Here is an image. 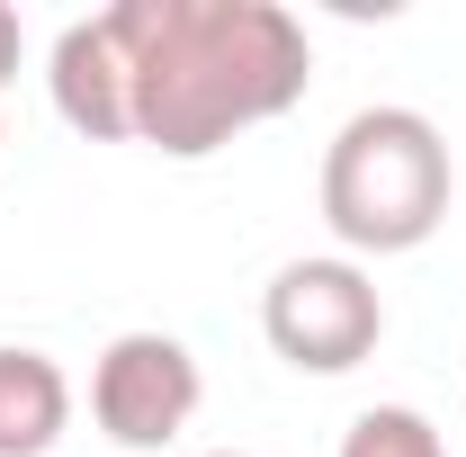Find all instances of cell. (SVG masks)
I'll use <instances>...</instances> for the list:
<instances>
[{"label": "cell", "instance_id": "obj_1", "mask_svg": "<svg viewBox=\"0 0 466 457\" xmlns=\"http://www.w3.org/2000/svg\"><path fill=\"white\" fill-rule=\"evenodd\" d=\"M135 63V144L207 162L305 99L314 46L279 0H116Z\"/></svg>", "mask_w": 466, "mask_h": 457}, {"label": "cell", "instance_id": "obj_2", "mask_svg": "<svg viewBox=\"0 0 466 457\" xmlns=\"http://www.w3.org/2000/svg\"><path fill=\"white\" fill-rule=\"evenodd\" d=\"M449 135L421 108H359L323 144V225L341 260H395L449 225Z\"/></svg>", "mask_w": 466, "mask_h": 457}, {"label": "cell", "instance_id": "obj_3", "mask_svg": "<svg viewBox=\"0 0 466 457\" xmlns=\"http://www.w3.org/2000/svg\"><path fill=\"white\" fill-rule=\"evenodd\" d=\"M260 332L296 377H350L386 341V296L359 260H288L260 296Z\"/></svg>", "mask_w": 466, "mask_h": 457}, {"label": "cell", "instance_id": "obj_4", "mask_svg": "<svg viewBox=\"0 0 466 457\" xmlns=\"http://www.w3.org/2000/svg\"><path fill=\"white\" fill-rule=\"evenodd\" d=\"M198 403H207V377L171 332H116L90 368V421L116 449H171L198 421Z\"/></svg>", "mask_w": 466, "mask_h": 457}, {"label": "cell", "instance_id": "obj_5", "mask_svg": "<svg viewBox=\"0 0 466 457\" xmlns=\"http://www.w3.org/2000/svg\"><path fill=\"white\" fill-rule=\"evenodd\" d=\"M46 90L72 135L90 144H135V63H126V27L116 9L99 18H72L55 36V63H46Z\"/></svg>", "mask_w": 466, "mask_h": 457}, {"label": "cell", "instance_id": "obj_6", "mask_svg": "<svg viewBox=\"0 0 466 457\" xmlns=\"http://www.w3.org/2000/svg\"><path fill=\"white\" fill-rule=\"evenodd\" d=\"M72 421V377L46 350H0V457H46Z\"/></svg>", "mask_w": 466, "mask_h": 457}, {"label": "cell", "instance_id": "obj_7", "mask_svg": "<svg viewBox=\"0 0 466 457\" xmlns=\"http://www.w3.org/2000/svg\"><path fill=\"white\" fill-rule=\"evenodd\" d=\"M341 457H449V440H440L431 412H412V403H368L341 431Z\"/></svg>", "mask_w": 466, "mask_h": 457}, {"label": "cell", "instance_id": "obj_8", "mask_svg": "<svg viewBox=\"0 0 466 457\" xmlns=\"http://www.w3.org/2000/svg\"><path fill=\"white\" fill-rule=\"evenodd\" d=\"M9 72H18V18L0 9V90H9Z\"/></svg>", "mask_w": 466, "mask_h": 457}, {"label": "cell", "instance_id": "obj_9", "mask_svg": "<svg viewBox=\"0 0 466 457\" xmlns=\"http://www.w3.org/2000/svg\"><path fill=\"white\" fill-rule=\"evenodd\" d=\"M207 457H242V449H207Z\"/></svg>", "mask_w": 466, "mask_h": 457}, {"label": "cell", "instance_id": "obj_10", "mask_svg": "<svg viewBox=\"0 0 466 457\" xmlns=\"http://www.w3.org/2000/svg\"><path fill=\"white\" fill-rule=\"evenodd\" d=\"M0 144H9V135H0Z\"/></svg>", "mask_w": 466, "mask_h": 457}]
</instances>
